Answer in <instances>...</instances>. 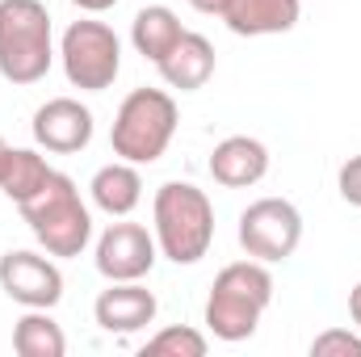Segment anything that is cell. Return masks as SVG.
<instances>
[{
	"label": "cell",
	"instance_id": "cell-1",
	"mask_svg": "<svg viewBox=\"0 0 361 357\" xmlns=\"http://www.w3.org/2000/svg\"><path fill=\"white\" fill-rule=\"evenodd\" d=\"M273 303V273L265 261H231L227 269H219L210 298H206V328L214 341L240 345L257 332L261 315Z\"/></svg>",
	"mask_w": 361,
	"mask_h": 357
},
{
	"label": "cell",
	"instance_id": "cell-2",
	"mask_svg": "<svg viewBox=\"0 0 361 357\" xmlns=\"http://www.w3.org/2000/svg\"><path fill=\"white\" fill-rule=\"evenodd\" d=\"M152 223H156V231H152L156 248L173 265H197L214 244V206L189 181H169L156 189Z\"/></svg>",
	"mask_w": 361,
	"mask_h": 357
},
{
	"label": "cell",
	"instance_id": "cell-3",
	"mask_svg": "<svg viewBox=\"0 0 361 357\" xmlns=\"http://www.w3.org/2000/svg\"><path fill=\"white\" fill-rule=\"evenodd\" d=\"M17 210H21L25 227L34 231V240L51 257L68 261V257H80L89 248L92 214H89V206L80 202V189H76V181L68 173H51V181L34 198H25Z\"/></svg>",
	"mask_w": 361,
	"mask_h": 357
},
{
	"label": "cell",
	"instance_id": "cell-4",
	"mask_svg": "<svg viewBox=\"0 0 361 357\" xmlns=\"http://www.w3.org/2000/svg\"><path fill=\"white\" fill-rule=\"evenodd\" d=\"M55 63L51 13L42 0H0V76L38 85Z\"/></svg>",
	"mask_w": 361,
	"mask_h": 357
},
{
	"label": "cell",
	"instance_id": "cell-5",
	"mask_svg": "<svg viewBox=\"0 0 361 357\" xmlns=\"http://www.w3.org/2000/svg\"><path fill=\"white\" fill-rule=\"evenodd\" d=\"M177 135V101L164 89H135L114 114L109 147L130 164H156Z\"/></svg>",
	"mask_w": 361,
	"mask_h": 357
},
{
	"label": "cell",
	"instance_id": "cell-6",
	"mask_svg": "<svg viewBox=\"0 0 361 357\" xmlns=\"http://www.w3.org/2000/svg\"><path fill=\"white\" fill-rule=\"evenodd\" d=\"M68 85L80 92H105L122 72V42L105 21H72L59 38Z\"/></svg>",
	"mask_w": 361,
	"mask_h": 357
},
{
	"label": "cell",
	"instance_id": "cell-7",
	"mask_svg": "<svg viewBox=\"0 0 361 357\" xmlns=\"http://www.w3.org/2000/svg\"><path fill=\"white\" fill-rule=\"evenodd\" d=\"M302 244V214L294 202L286 198H257L244 214H240V248L252 261H290Z\"/></svg>",
	"mask_w": 361,
	"mask_h": 357
},
{
	"label": "cell",
	"instance_id": "cell-8",
	"mask_svg": "<svg viewBox=\"0 0 361 357\" xmlns=\"http://www.w3.org/2000/svg\"><path fill=\"white\" fill-rule=\"evenodd\" d=\"M156 236L139 223H109L97 240V273L105 282H143L156 269Z\"/></svg>",
	"mask_w": 361,
	"mask_h": 357
},
{
	"label": "cell",
	"instance_id": "cell-9",
	"mask_svg": "<svg viewBox=\"0 0 361 357\" xmlns=\"http://www.w3.org/2000/svg\"><path fill=\"white\" fill-rule=\"evenodd\" d=\"M0 290H4L13 303H21V307H42V311H51V307H59V298H63V273L51 261V253L42 257V253L17 248V253H4V257H0Z\"/></svg>",
	"mask_w": 361,
	"mask_h": 357
},
{
	"label": "cell",
	"instance_id": "cell-10",
	"mask_svg": "<svg viewBox=\"0 0 361 357\" xmlns=\"http://www.w3.org/2000/svg\"><path fill=\"white\" fill-rule=\"evenodd\" d=\"M34 143L55 156H76L92 143V109L76 97H51L34 109Z\"/></svg>",
	"mask_w": 361,
	"mask_h": 357
},
{
	"label": "cell",
	"instance_id": "cell-11",
	"mask_svg": "<svg viewBox=\"0 0 361 357\" xmlns=\"http://www.w3.org/2000/svg\"><path fill=\"white\" fill-rule=\"evenodd\" d=\"M156 311H160V303L143 282H109V290H101L92 303V315L109 337L143 332L147 324H156Z\"/></svg>",
	"mask_w": 361,
	"mask_h": 357
},
{
	"label": "cell",
	"instance_id": "cell-12",
	"mask_svg": "<svg viewBox=\"0 0 361 357\" xmlns=\"http://www.w3.org/2000/svg\"><path fill=\"white\" fill-rule=\"evenodd\" d=\"M269 173V147L252 135H231L210 152V177L223 189H248Z\"/></svg>",
	"mask_w": 361,
	"mask_h": 357
},
{
	"label": "cell",
	"instance_id": "cell-13",
	"mask_svg": "<svg viewBox=\"0 0 361 357\" xmlns=\"http://www.w3.org/2000/svg\"><path fill=\"white\" fill-rule=\"evenodd\" d=\"M302 17V0H231L223 21L240 38H269L290 34Z\"/></svg>",
	"mask_w": 361,
	"mask_h": 357
},
{
	"label": "cell",
	"instance_id": "cell-14",
	"mask_svg": "<svg viewBox=\"0 0 361 357\" xmlns=\"http://www.w3.org/2000/svg\"><path fill=\"white\" fill-rule=\"evenodd\" d=\"M160 68V76H164V85L169 89H180V92H197L210 76H214V47H210V38L206 34H193V30H185L180 34V42L156 63Z\"/></svg>",
	"mask_w": 361,
	"mask_h": 357
},
{
	"label": "cell",
	"instance_id": "cell-15",
	"mask_svg": "<svg viewBox=\"0 0 361 357\" xmlns=\"http://www.w3.org/2000/svg\"><path fill=\"white\" fill-rule=\"evenodd\" d=\"M92 206L105 210L109 219H126L139 202H143V177H139V164L130 160H114L105 169H97L89 181Z\"/></svg>",
	"mask_w": 361,
	"mask_h": 357
},
{
	"label": "cell",
	"instance_id": "cell-16",
	"mask_svg": "<svg viewBox=\"0 0 361 357\" xmlns=\"http://www.w3.org/2000/svg\"><path fill=\"white\" fill-rule=\"evenodd\" d=\"M180 34H185V25H180V17L169 4H147V8H139L135 21H130V42H135V51H139L143 59H152V63H160V59L177 47Z\"/></svg>",
	"mask_w": 361,
	"mask_h": 357
},
{
	"label": "cell",
	"instance_id": "cell-17",
	"mask_svg": "<svg viewBox=\"0 0 361 357\" xmlns=\"http://www.w3.org/2000/svg\"><path fill=\"white\" fill-rule=\"evenodd\" d=\"M13 349L21 357H63L68 337L42 307H25V315L13 324Z\"/></svg>",
	"mask_w": 361,
	"mask_h": 357
},
{
	"label": "cell",
	"instance_id": "cell-18",
	"mask_svg": "<svg viewBox=\"0 0 361 357\" xmlns=\"http://www.w3.org/2000/svg\"><path fill=\"white\" fill-rule=\"evenodd\" d=\"M51 164L38 156V152H30V147H13V156H8V169H4V181H0V193L8 198V202H25V198H34L47 181H51Z\"/></svg>",
	"mask_w": 361,
	"mask_h": 357
},
{
	"label": "cell",
	"instance_id": "cell-19",
	"mask_svg": "<svg viewBox=\"0 0 361 357\" xmlns=\"http://www.w3.org/2000/svg\"><path fill=\"white\" fill-rule=\"evenodd\" d=\"M210 341L189 328V324H173V328H160L147 345H143V357H206Z\"/></svg>",
	"mask_w": 361,
	"mask_h": 357
},
{
	"label": "cell",
	"instance_id": "cell-20",
	"mask_svg": "<svg viewBox=\"0 0 361 357\" xmlns=\"http://www.w3.org/2000/svg\"><path fill=\"white\" fill-rule=\"evenodd\" d=\"M311 357H361V337L349 328H328L311 341Z\"/></svg>",
	"mask_w": 361,
	"mask_h": 357
},
{
	"label": "cell",
	"instance_id": "cell-21",
	"mask_svg": "<svg viewBox=\"0 0 361 357\" xmlns=\"http://www.w3.org/2000/svg\"><path fill=\"white\" fill-rule=\"evenodd\" d=\"M336 189H341V198H345L349 206H357L361 210V156H349V160L341 164V173H336Z\"/></svg>",
	"mask_w": 361,
	"mask_h": 357
},
{
	"label": "cell",
	"instance_id": "cell-22",
	"mask_svg": "<svg viewBox=\"0 0 361 357\" xmlns=\"http://www.w3.org/2000/svg\"><path fill=\"white\" fill-rule=\"evenodd\" d=\"M189 4H193V8H197V13H206V17H223V13H227V4H231V0H189Z\"/></svg>",
	"mask_w": 361,
	"mask_h": 357
},
{
	"label": "cell",
	"instance_id": "cell-23",
	"mask_svg": "<svg viewBox=\"0 0 361 357\" xmlns=\"http://www.w3.org/2000/svg\"><path fill=\"white\" fill-rule=\"evenodd\" d=\"M76 8H85V13H105V8H114L118 0H72Z\"/></svg>",
	"mask_w": 361,
	"mask_h": 357
},
{
	"label": "cell",
	"instance_id": "cell-24",
	"mask_svg": "<svg viewBox=\"0 0 361 357\" xmlns=\"http://www.w3.org/2000/svg\"><path fill=\"white\" fill-rule=\"evenodd\" d=\"M349 315H353V324L361 328V282L349 290Z\"/></svg>",
	"mask_w": 361,
	"mask_h": 357
},
{
	"label": "cell",
	"instance_id": "cell-25",
	"mask_svg": "<svg viewBox=\"0 0 361 357\" xmlns=\"http://www.w3.org/2000/svg\"><path fill=\"white\" fill-rule=\"evenodd\" d=\"M8 156H13V147L0 139V181H4V169H8Z\"/></svg>",
	"mask_w": 361,
	"mask_h": 357
}]
</instances>
